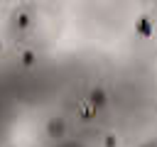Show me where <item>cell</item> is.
Here are the masks:
<instances>
[{
    "label": "cell",
    "mask_w": 157,
    "mask_h": 147,
    "mask_svg": "<svg viewBox=\"0 0 157 147\" xmlns=\"http://www.w3.org/2000/svg\"><path fill=\"white\" fill-rule=\"evenodd\" d=\"M49 135H54V137H56V135H64V123H61V120H59V123L54 120V123H52V132H49Z\"/></svg>",
    "instance_id": "cell-1"
}]
</instances>
